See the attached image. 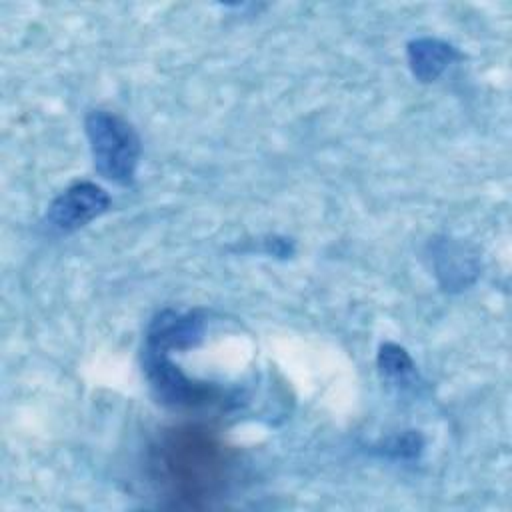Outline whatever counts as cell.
I'll use <instances>...</instances> for the list:
<instances>
[{"mask_svg":"<svg viewBox=\"0 0 512 512\" xmlns=\"http://www.w3.org/2000/svg\"><path fill=\"white\" fill-rule=\"evenodd\" d=\"M148 470L154 486L172 500V506L204 508L228 490L234 462L210 430L178 426L150 446Z\"/></svg>","mask_w":512,"mask_h":512,"instance_id":"6da1fadb","label":"cell"},{"mask_svg":"<svg viewBox=\"0 0 512 512\" xmlns=\"http://www.w3.org/2000/svg\"><path fill=\"white\" fill-rule=\"evenodd\" d=\"M84 130L96 172L118 186H130L142 154V142L134 126L110 110H92L84 118Z\"/></svg>","mask_w":512,"mask_h":512,"instance_id":"7a4b0ae2","label":"cell"},{"mask_svg":"<svg viewBox=\"0 0 512 512\" xmlns=\"http://www.w3.org/2000/svg\"><path fill=\"white\" fill-rule=\"evenodd\" d=\"M144 374L154 398L168 408H204L222 402V388L212 382H202L180 370L168 352L144 348Z\"/></svg>","mask_w":512,"mask_h":512,"instance_id":"3957f363","label":"cell"},{"mask_svg":"<svg viewBox=\"0 0 512 512\" xmlns=\"http://www.w3.org/2000/svg\"><path fill=\"white\" fill-rule=\"evenodd\" d=\"M110 204V194L96 182H74L50 202L42 226L48 234L66 236L100 218Z\"/></svg>","mask_w":512,"mask_h":512,"instance_id":"277c9868","label":"cell"},{"mask_svg":"<svg viewBox=\"0 0 512 512\" xmlns=\"http://www.w3.org/2000/svg\"><path fill=\"white\" fill-rule=\"evenodd\" d=\"M428 254L434 276L446 292L466 290L480 274L478 256L460 240L436 236L428 242Z\"/></svg>","mask_w":512,"mask_h":512,"instance_id":"5b68a950","label":"cell"},{"mask_svg":"<svg viewBox=\"0 0 512 512\" xmlns=\"http://www.w3.org/2000/svg\"><path fill=\"white\" fill-rule=\"evenodd\" d=\"M206 332L204 316L198 310L178 312V310H162L158 312L146 330V346L150 350L172 352V350H188L202 342Z\"/></svg>","mask_w":512,"mask_h":512,"instance_id":"8992f818","label":"cell"},{"mask_svg":"<svg viewBox=\"0 0 512 512\" xmlns=\"http://www.w3.org/2000/svg\"><path fill=\"white\" fill-rule=\"evenodd\" d=\"M406 58L412 76L422 84H430L438 80L446 72V68L460 58V52L446 40L424 36L408 42Z\"/></svg>","mask_w":512,"mask_h":512,"instance_id":"52a82bcc","label":"cell"},{"mask_svg":"<svg viewBox=\"0 0 512 512\" xmlns=\"http://www.w3.org/2000/svg\"><path fill=\"white\" fill-rule=\"evenodd\" d=\"M376 366L390 384L394 386H410L416 380V364L408 350L394 342H382L376 356Z\"/></svg>","mask_w":512,"mask_h":512,"instance_id":"ba28073f","label":"cell"},{"mask_svg":"<svg viewBox=\"0 0 512 512\" xmlns=\"http://www.w3.org/2000/svg\"><path fill=\"white\" fill-rule=\"evenodd\" d=\"M424 450V438L418 430H404L380 444V454L394 460H414Z\"/></svg>","mask_w":512,"mask_h":512,"instance_id":"9c48e42d","label":"cell"}]
</instances>
